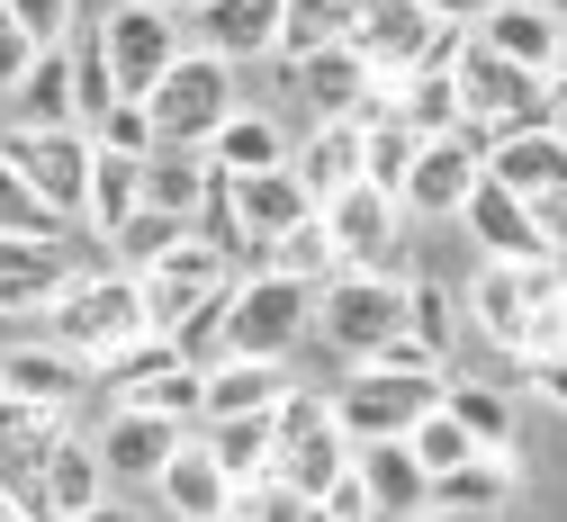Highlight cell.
<instances>
[{
    "mask_svg": "<svg viewBox=\"0 0 567 522\" xmlns=\"http://www.w3.org/2000/svg\"><path fill=\"white\" fill-rule=\"evenodd\" d=\"M82 522H154V513H135V504H117V495H109V504H100V513H82Z\"/></svg>",
    "mask_w": 567,
    "mask_h": 522,
    "instance_id": "db71d44e",
    "label": "cell"
},
{
    "mask_svg": "<svg viewBox=\"0 0 567 522\" xmlns=\"http://www.w3.org/2000/svg\"><path fill=\"white\" fill-rule=\"evenodd\" d=\"M558 288H567V270H558V262H477V270H468V288H460L468 334H477V342H495L505 360H523L532 316L549 307Z\"/></svg>",
    "mask_w": 567,
    "mask_h": 522,
    "instance_id": "277c9868",
    "label": "cell"
},
{
    "mask_svg": "<svg viewBox=\"0 0 567 522\" xmlns=\"http://www.w3.org/2000/svg\"><path fill=\"white\" fill-rule=\"evenodd\" d=\"M91 45H100V63H109L117 100H154V82L189 54L181 19H163L154 0H109V10L91 19Z\"/></svg>",
    "mask_w": 567,
    "mask_h": 522,
    "instance_id": "8992f818",
    "label": "cell"
},
{
    "mask_svg": "<svg viewBox=\"0 0 567 522\" xmlns=\"http://www.w3.org/2000/svg\"><path fill=\"white\" fill-rule=\"evenodd\" d=\"M28 334H45L54 351H73L82 369H100V360H117L126 342H145V334H154V325H145V279L117 270V262H100V270H82L73 288H63Z\"/></svg>",
    "mask_w": 567,
    "mask_h": 522,
    "instance_id": "7a4b0ae2",
    "label": "cell"
},
{
    "mask_svg": "<svg viewBox=\"0 0 567 522\" xmlns=\"http://www.w3.org/2000/svg\"><path fill=\"white\" fill-rule=\"evenodd\" d=\"M477 45L486 54H505V63H523V72H540L549 82V54H558V19L540 10V0H505L486 28H477Z\"/></svg>",
    "mask_w": 567,
    "mask_h": 522,
    "instance_id": "8d00e7d4",
    "label": "cell"
},
{
    "mask_svg": "<svg viewBox=\"0 0 567 522\" xmlns=\"http://www.w3.org/2000/svg\"><path fill=\"white\" fill-rule=\"evenodd\" d=\"M540 10H549V19H558V28H567V0H540Z\"/></svg>",
    "mask_w": 567,
    "mask_h": 522,
    "instance_id": "680465c9",
    "label": "cell"
},
{
    "mask_svg": "<svg viewBox=\"0 0 567 522\" xmlns=\"http://www.w3.org/2000/svg\"><path fill=\"white\" fill-rule=\"evenodd\" d=\"M207 163H217L226 181H244V172H279V163H289V126H279L270 109H235L217 135H207Z\"/></svg>",
    "mask_w": 567,
    "mask_h": 522,
    "instance_id": "f1b7e54d",
    "label": "cell"
},
{
    "mask_svg": "<svg viewBox=\"0 0 567 522\" xmlns=\"http://www.w3.org/2000/svg\"><path fill=\"white\" fill-rule=\"evenodd\" d=\"M226 181V172H217ZM226 207H235V244H244V270L261 262V244H279L298 226V216H316V198L298 190V172L279 163V172H244V181H226Z\"/></svg>",
    "mask_w": 567,
    "mask_h": 522,
    "instance_id": "2e32d148",
    "label": "cell"
},
{
    "mask_svg": "<svg viewBox=\"0 0 567 522\" xmlns=\"http://www.w3.org/2000/svg\"><path fill=\"white\" fill-rule=\"evenodd\" d=\"M532 226H540V244H549V262H558V253H567V190L532 198Z\"/></svg>",
    "mask_w": 567,
    "mask_h": 522,
    "instance_id": "816d5d0a",
    "label": "cell"
},
{
    "mask_svg": "<svg viewBox=\"0 0 567 522\" xmlns=\"http://www.w3.org/2000/svg\"><path fill=\"white\" fill-rule=\"evenodd\" d=\"M82 135L100 144V154H126V163H145L154 144H163V135H154V117H145V100H117V109H109V117H91Z\"/></svg>",
    "mask_w": 567,
    "mask_h": 522,
    "instance_id": "7bdbcfd3",
    "label": "cell"
},
{
    "mask_svg": "<svg viewBox=\"0 0 567 522\" xmlns=\"http://www.w3.org/2000/svg\"><path fill=\"white\" fill-rule=\"evenodd\" d=\"M189 37L217 63H261L270 37H279V0H207V10L189 19Z\"/></svg>",
    "mask_w": 567,
    "mask_h": 522,
    "instance_id": "484cf974",
    "label": "cell"
},
{
    "mask_svg": "<svg viewBox=\"0 0 567 522\" xmlns=\"http://www.w3.org/2000/svg\"><path fill=\"white\" fill-rule=\"evenodd\" d=\"M523 379H532V397H549V406L567 414V351H549V360H532Z\"/></svg>",
    "mask_w": 567,
    "mask_h": 522,
    "instance_id": "f5cc1de1",
    "label": "cell"
},
{
    "mask_svg": "<svg viewBox=\"0 0 567 522\" xmlns=\"http://www.w3.org/2000/svg\"><path fill=\"white\" fill-rule=\"evenodd\" d=\"M181 235H189L181 216H154V207H135L126 226L109 235V262H117V270H135V279H145V270H154V262H163V253H172Z\"/></svg>",
    "mask_w": 567,
    "mask_h": 522,
    "instance_id": "60d3db41",
    "label": "cell"
},
{
    "mask_svg": "<svg viewBox=\"0 0 567 522\" xmlns=\"http://www.w3.org/2000/svg\"><path fill=\"white\" fill-rule=\"evenodd\" d=\"M0 397L10 406H37L54 423H73V406L91 397V369L73 351H54L45 334H19V342H0Z\"/></svg>",
    "mask_w": 567,
    "mask_h": 522,
    "instance_id": "4fadbf2b",
    "label": "cell"
},
{
    "mask_svg": "<svg viewBox=\"0 0 567 522\" xmlns=\"http://www.w3.org/2000/svg\"><path fill=\"white\" fill-rule=\"evenodd\" d=\"M235 522H307V504L279 487V478H261V487H244V495H235Z\"/></svg>",
    "mask_w": 567,
    "mask_h": 522,
    "instance_id": "7dc6e473",
    "label": "cell"
},
{
    "mask_svg": "<svg viewBox=\"0 0 567 522\" xmlns=\"http://www.w3.org/2000/svg\"><path fill=\"white\" fill-rule=\"evenodd\" d=\"M289 172H298V190L324 207V198H342L351 181H361V126H307L298 144H289Z\"/></svg>",
    "mask_w": 567,
    "mask_h": 522,
    "instance_id": "f546056e",
    "label": "cell"
},
{
    "mask_svg": "<svg viewBox=\"0 0 567 522\" xmlns=\"http://www.w3.org/2000/svg\"><path fill=\"white\" fill-rule=\"evenodd\" d=\"M351 19H361V0H279L270 63H307L324 45H351Z\"/></svg>",
    "mask_w": 567,
    "mask_h": 522,
    "instance_id": "836d02e7",
    "label": "cell"
},
{
    "mask_svg": "<svg viewBox=\"0 0 567 522\" xmlns=\"http://www.w3.org/2000/svg\"><path fill=\"white\" fill-rule=\"evenodd\" d=\"M0 235H63L54 216H45V198L19 181V163H10V154H0Z\"/></svg>",
    "mask_w": 567,
    "mask_h": 522,
    "instance_id": "bcb514c9",
    "label": "cell"
},
{
    "mask_svg": "<svg viewBox=\"0 0 567 522\" xmlns=\"http://www.w3.org/2000/svg\"><path fill=\"white\" fill-rule=\"evenodd\" d=\"M117 406H135V414H163V423H181V432H198V406H207V379L189 360H172V369H154L145 388H126Z\"/></svg>",
    "mask_w": 567,
    "mask_h": 522,
    "instance_id": "ab89813d",
    "label": "cell"
},
{
    "mask_svg": "<svg viewBox=\"0 0 567 522\" xmlns=\"http://www.w3.org/2000/svg\"><path fill=\"white\" fill-rule=\"evenodd\" d=\"M100 441V460H109V487H154L163 469H172V451H181V423H163V414H135V406H109V423L91 432Z\"/></svg>",
    "mask_w": 567,
    "mask_h": 522,
    "instance_id": "e0dca14e",
    "label": "cell"
},
{
    "mask_svg": "<svg viewBox=\"0 0 567 522\" xmlns=\"http://www.w3.org/2000/svg\"><path fill=\"white\" fill-rule=\"evenodd\" d=\"M460 28H442L423 0H361V19H351V54H361L379 82H405L423 63H460Z\"/></svg>",
    "mask_w": 567,
    "mask_h": 522,
    "instance_id": "ba28073f",
    "label": "cell"
},
{
    "mask_svg": "<svg viewBox=\"0 0 567 522\" xmlns=\"http://www.w3.org/2000/svg\"><path fill=\"white\" fill-rule=\"evenodd\" d=\"M135 207H145V163H126V154H100V144H91V198H82V235L109 253V235L126 226Z\"/></svg>",
    "mask_w": 567,
    "mask_h": 522,
    "instance_id": "d6a6232c",
    "label": "cell"
},
{
    "mask_svg": "<svg viewBox=\"0 0 567 522\" xmlns=\"http://www.w3.org/2000/svg\"><path fill=\"white\" fill-rule=\"evenodd\" d=\"M0 109H10V126H82L73 117V45H45Z\"/></svg>",
    "mask_w": 567,
    "mask_h": 522,
    "instance_id": "4dcf8cb0",
    "label": "cell"
},
{
    "mask_svg": "<svg viewBox=\"0 0 567 522\" xmlns=\"http://www.w3.org/2000/svg\"><path fill=\"white\" fill-rule=\"evenodd\" d=\"M549 117H558V135H567V91H549Z\"/></svg>",
    "mask_w": 567,
    "mask_h": 522,
    "instance_id": "6f0895ef",
    "label": "cell"
},
{
    "mask_svg": "<svg viewBox=\"0 0 567 522\" xmlns=\"http://www.w3.org/2000/svg\"><path fill=\"white\" fill-rule=\"evenodd\" d=\"M109 495H117V487H109V460H100V441L63 423L54 460H45V513H54V522H82V513H100Z\"/></svg>",
    "mask_w": 567,
    "mask_h": 522,
    "instance_id": "cb8c5ba5",
    "label": "cell"
},
{
    "mask_svg": "<svg viewBox=\"0 0 567 522\" xmlns=\"http://www.w3.org/2000/svg\"><path fill=\"white\" fill-rule=\"evenodd\" d=\"M154 495H163V522H235V478L198 451V432L172 451V469L154 478Z\"/></svg>",
    "mask_w": 567,
    "mask_h": 522,
    "instance_id": "44dd1931",
    "label": "cell"
},
{
    "mask_svg": "<svg viewBox=\"0 0 567 522\" xmlns=\"http://www.w3.org/2000/svg\"><path fill=\"white\" fill-rule=\"evenodd\" d=\"M414 522H451V513H414Z\"/></svg>",
    "mask_w": 567,
    "mask_h": 522,
    "instance_id": "91938a15",
    "label": "cell"
},
{
    "mask_svg": "<svg viewBox=\"0 0 567 522\" xmlns=\"http://www.w3.org/2000/svg\"><path fill=\"white\" fill-rule=\"evenodd\" d=\"M289 82H298V100H307L316 126H361V117L388 100V82H379V72L351 54V45H324V54L289 63Z\"/></svg>",
    "mask_w": 567,
    "mask_h": 522,
    "instance_id": "9a60e30c",
    "label": "cell"
},
{
    "mask_svg": "<svg viewBox=\"0 0 567 522\" xmlns=\"http://www.w3.org/2000/svg\"><path fill=\"white\" fill-rule=\"evenodd\" d=\"M388 109H396L414 135H460V126H468L451 63H423V72H405V82H388Z\"/></svg>",
    "mask_w": 567,
    "mask_h": 522,
    "instance_id": "e575fe53",
    "label": "cell"
},
{
    "mask_svg": "<svg viewBox=\"0 0 567 522\" xmlns=\"http://www.w3.org/2000/svg\"><path fill=\"white\" fill-rule=\"evenodd\" d=\"M486 154H495V135H486V126L423 135V144H414V172H405V190H396V207H405V216H451V226H460L468 190L486 181Z\"/></svg>",
    "mask_w": 567,
    "mask_h": 522,
    "instance_id": "7c38bea8",
    "label": "cell"
},
{
    "mask_svg": "<svg viewBox=\"0 0 567 522\" xmlns=\"http://www.w3.org/2000/svg\"><path fill=\"white\" fill-rule=\"evenodd\" d=\"M198 379H207L198 423H226V414H270L279 397L298 388V369H289V360H207Z\"/></svg>",
    "mask_w": 567,
    "mask_h": 522,
    "instance_id": "d4e9b609",
    "label": "cell"
},
{
    "mask_svg": "<svg viewBox=\"0 0 567 522\" xmlns=\"http://www.w3.org/2000/svg\"><path fill=\"white\" fill-rule=\"evenodd\" d=\"M252 270H279V279H298V288H324L342 262H333V235H324V216H298L279 244H261V262Z\"/></svg>",
    "mask_w": 567,
    "mask_h": 522,
    "instance_id": "f35d334b",
    "label": "cell"
},
{
    "mask_svg": "<svg viewBox=\"0 0 567 522\" xmlns=\"http://www.w3.org/2000/svg\"><path fill=\"white\" fill-rule=\"evenodd\" d=\"M117 109V82H109V63H100V45H91V28L73 37V117L91 126V117H109Z\"/></svg>",
    "mask_w": 567,
    "mask_h": 522,
    "instance_id": "f6af8a7d",
    "label": "cell"
},
{
    "mask_svg": "<svg viewBox=\"0 0 567 522\" xmlns=\"http://www.w3.org/2000/svg\"><path fill=\"white\" fill-rule=\"evenodd\" d=\"M405 334V288L396 270H333L316 288V342L342 360H379Z\"/></svg>",
    "mask_w": 567,
    "mask_h": 522,
    "instance_id": "5b68a950",
    "label": "cell"
},
{
    "mask_svg": "<svg viewBox=\"0 0 567 522\" xmlns=\"http://www.w3.org/2000/svg\"><path fill=\"white\" fill-rule=\"evenodd\" d=\"M316 216H324V235H333V262H342V270H396V235H405V207H396L388 190L351 181V190H342V198H324Z\"/></svg>",
    "mask_w": 567,
    "mask_h": 522,
    "instance_id": "5bb4252c",
    "label": "cell"
},
{
    "mask_svg": "<svg viewBox=\"0 0 567 522\" xmlns=\"http://www.w3.org/2000/svg\"><path fill=\"white\" fill-rule=\"evenodd\" d=\"M207 190H217V163H207V154H189V144H154V154H145V207H154V216L198 226Z\"/></svg>",
    "mask_w": 567,
    "mask_h": 522,
    "instance_id": "83f0119b",
    "label": "cell"
},
{
    "mask_svg": "<svg viewBox=\"0 0 567 522\" xmlns=\"http://www.w3.org/2000/svg\"><path fill=\"white\" fill-rule=\"evenodd\" d=\"M396 288H405V342L433 360V369H451L460 342H468V307H460V288L433 279V270H405Z\"/></svg>",
    "mask_w": 567,
    "mask_h": 522,
    "instance_id": "7402d4cb",
    "label": "cell"
},
{
    "mask_svg": "<svg viewBox=\"0 0 567 522\" xmlns=\"http://www.w3.org/2000/svg\"><path fill=\"white\" fill-rule=\"evenodd\" d=\"M514 495H523V460H514V451H477L468 469L433 478V504H423V513H451V522H495Z\"/></svg>",
    "mask_w": 567,
    "mask_h": 522,
    "instance_id": "603a6c76",
    "label": "cell"
},
{
    "mask_svg": "<svg viewBox=\"0 0 567 522\" xmlns=\"http://www.w3.org/2000/svg\"><path fill=\"white\" fill-rule=\"evenodd\" d=\"M316 342V288L279 279V270H235L226 288V360H289Z\"/></svg>",
    "mask_w": 567,
    "mask_h": 522,
    "instance_id": "3957f363",
    "label": "cell"
},
{
    "mask_svg": "<svg viewBox=\"0 0 567 522\" xmlns=\"http://www.w3.org/2000/svg\"><path fill=\"white\" fill-rule=\"evenodd\" d=\"M549 91H567V28H558V54H549Z\"/></svg>",
    "mask_w": 567,
    "mask_h": 522,
    "instance_id": "11a10c76",
    "label": "cell"
},
{
    "mask_svg": "<svg viewBox=\"0 0 567 522\" xmlns=\"http://www.w3.org/2000/svg\"><path fill=\"white\" fill-rule=\"evenodd\" d=\"M109 253L82 235H0V325H37L82 270H100Z\"/></svg>",
    "mask_w": 567,
    "mask_h": 522,
    "instance_id": "52a82bcc",
    "label": "cell"
},
{
    "mask_svg": "<svg viewBox=\"0 0 567 522\" xmlns=\"http://www.w3.org/2000/svg\"><path fill=\"white\" fill-rule=\"evenodd\" d=\"M0 10L19 19V37L45 54V45H73L82 37V0H0Z\"/></svg>",
    "mask_w": 567,
    "mask_h": 522,
    "instance_id": "ee69618b",
    "label": "cell"
},
{
    "mask_svg": "<svg viewBox=\"0 0 567 522\" xmlns=\"http://www.w3.org/2000/svg\"><path fill=\"white\" fill-rule=\"evenodd\" d=\"M460 226H468L477 262H549V244H540V226H532V198L495 190V181H477V190H468Z\"/></svg>",
    "mask_w": 567,
    "mask_h": 522,
    "instance_id": "ac0fdd59",
    "label": "cell"
},
{
    "mask_svg": "<svg viewBox=\"0 0 567 522\" xmlns=\"http://www.w3.org/2000/svg\"><path fill=\"white\" fill-rule=\"evenodd\" d=\"M351 478H361V495H370L379 522H414L423 504H433V478L414 469L405 441H351Z\"/></svg>",
    "mask_w": 567,
    "mask_h": 522,
    "instance_id": "ffe728a7",
    "label": "cell"
},
{
    "mask_svg": "<svg viewBox=\"0 0 567 522\" xmlns=\"http://www.w3.org/2000/svg\"><path fill=\"white\" fill-rule=\"evenodd\" d=\"M307 522H324V513H316V504H307Z\"/></svg>",
    "mask_w": 567,
    "mask_h": 522,
    "instance_id": "94428289",
    "label": "cell"
},
{
    "mask_svg": "<svg viewBox=\"0 0 567 522\" xmlns=\"http://www.w3.org/2000/svg\"><path fill=\"white\" fill-rule=\"evenodd\" d=\"M198 451L217 460V469L235 478V495H244V487H261V478H270L279 432H270V414H226V423H198Z\"/></svg>",
    "mask_w": 567,
    "mask_h": 522,
    "instance_id": "1f68e13d",
    "label": "cell"
},
{
    "mask_svg": "<svg viewBox=\"0 0 567 522\" xmlns=\"http://www.w3.org/2000/svg\"><path fill=\"white\" fill-rule=\"evenodd\" d=\"M405 451H414V469H423V478H451V469H468V460H477V441H468V432L433 406V414L405 432Z\"/></svg>",
    "mask_w": 567,
    "mask_h": 522,
    "instance_id": "b9f144b4",
    "label": "cell"
},
{
    "mask_svg": "<svg viewBox=\"0 0 567 522\" xmlns=\"http://www.w3.org/2000/svg\"><path fill=\"white\" fill-rule=\"evenodd\" d=\"M442 414L477 441V451H514V388H495V379H442Z\"/></svg>",
    "mask_w": 567,
    "mask_h": 522,
    "instance_id": "d590c367",
    "label": "cell"
},
{
    "mask_svg": "<svg viewBox=\"0 0 567 522\" xmlns=\"http://www.w3.org/2000/svg\"><path fill=\"white\" fill-rule=\"evenodd\" d=\"M244 109V91H235V63H217V54H181L163 82H154V100H145V117H154V135L163 144H189V154H207V135H217L226 117Z\"/></svg>",
    "mask_w": 567,
    "mask_h": 522,
    "instance_id": "9c48e42d",
    "label": "cell"
},
{
    "mask_svg": "<svg viewBox=\"0 0 567 522\" xmlns=\"http://www.w3.org/2000/svg\"><path fill=\"white\" fill-rule=\"evenodd\" d=\"M423 10H433L442 28H460V37H477V28L495 19V10H505V0H423Z\"/></svg>",
    "mask_w": 567,
    "mask_h": 522,
    "instance_id": "f907efd6",
    "label": "cell"
},
{
    "mask_svg": "<svg viewBox=\"0 0 567 522\" xmlns=\"http://www.w3.org/2000/svg\"><path fill=\"white\" fill-rule=\"evenodd\" d=\"M460 109H468V126H486V135H514V126H549V82L540 72H523V63H505V54H486L477 37L460 45Z\"/></svg>",
    "mask_w": 567,
    "mask_h": 522,
    "instance_id": "8fae6325",
    "label": "cell"
},
{
    "mask_svg": "<svg viewBox=\"0 0 567 522\" xmlns=\"http://www.w3.org/2000/svg\"><path fill=\"white\" fill-rule=\"evenodd\" d=\"M28 63H37V45L19 37V19H10V10H0V100L19 91V72H28Z\"/></svg>",
    "mask_w": 567,
    "mask_h": 522,
    "instance_id": "681fc988",
    "label": "cell"
},
{
    "mask_svg": "<svg viewBox=\"0 0 567 522\" xmlns=\"http://www.w3.org/2000/svg\"><path fill=\"white\" fill-rule=\"evenodd\" d=\"M154 10H163V19H198V10H207V0H154Z\"/></svg>",
    "mask_w": 567,
    "mask_h": 522,
    "instance_id": "9f6ffc18",
    "label": "cell"
},
{
    "mask_svg": "<svg viewBox=\"0 0 567 522\" xmlns=\"http://www.w3.org/2000/svg\"><path fill=\"white\" fill-rule=\"evenodd\" d=\"M351 469V432L342 423H307V432H289L279 441V460H270V478L289 487L298 504H324V487Z\"/></svg>",
    "mask_w": 567,
    "mask_h": 522,
    "instance_id": "4316f807",
    "label": "cell"
},
{
    "mask_svg": "<svg viewBox=\"0 0 567 522\" xmlns=\"http://www.w3.org/2000/svg\"><path fill=\"white\" fill-rule=\"evenodd\" d=\"M414 144H423V135H414V126H405V117L379 100V109L361 117V181L396 198V190H405V172H414Z\"/></svg>",
    "mask_w": 567,
    "mask_h": 522,
    "instance_id": "74e56055",
    "label": "cell"
},
{
    "mask_svg": "<svg viewBox=\"0 0 567 522\" xmlns=\"http://www.w3.org/2000/svg\"><path fill=\"white\" fill-rule=\"evenodd\" d=\"M0 154L19 163V181L45 198L54 226H82V198H91V135L82 126H10Z\"/></svg>",
    "mask_w": 567,
    "mask_h": 522,
    "instance_id": "30bf717a",
    "label": "cell"
},
{
    "mask_svg": "<svg viewBox=\"0 0 567 522\" xmlns=\"http://www.w3.org/2000/svg\"><path fill=\"white\" fill-rule=\"evenodd\" d=\"M486 181H495V190H514V198H549V190H567V135H558V117H549V126H514V135H495Z\"/></svg>",
    "mask_w": 567,
    "mask_h": 522,
    "instance_id": "d6986e66",
    "label": "cell"
},
{
    "mask_svg": "<svg viewBox=\"0 0 567 522\" xmlns=\"http://www.w3.org/2000/svg\"><path fill=\"white\" fill-rule=\"evenodd\" d=\"M316 513H324V522H379V513H370V495H361V478H351V469H342V478L324 487V504H316Z\"/></svg>",
    "mask_w": 567,
    "mask_h": 522,
    "instance_id": "c3c4849f",
    "label": "cell"
},
{
    "mask_svg": "<svg viewBox=\"0 0 567 522\" xmlns=\"http://www.w3.org/2000/svg\"><path fill=\"white\" fill-rule=\"evenodd\" d=\"M442 379H451V369H433L396 334L379 360H351V379H333V423L351 441H405L423 414L442 406Z\"/></svg>",
    "mask_w": 567,
    "mask_h": 522,
    "instance_id": "6da1fadb",
    "label": "cell"
}]
</instances>
